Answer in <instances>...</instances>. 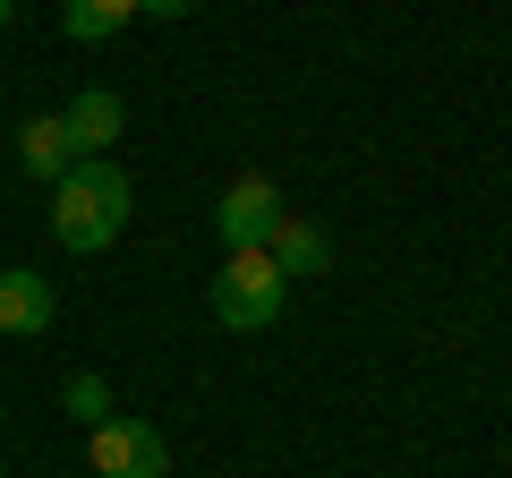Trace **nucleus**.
Segmentation results:
<instances>
[{
    "mask_svg": "<svg viewBox=\"0 0 512 478\" xmlns=\"http://www.w3.org/2000/svg\"><path fill=\"white\" fill-rule=\"evenodd\" d=\"M86 461H94V478H163L171 444L154 436V419H103V427H86Z\"/></svg>",
    "mask_w": 512,
    "mask_h": 478,
    "instance_id": "7ed1b4c3",
    "label": "nucleus"
},
{
    "mask_svg": "<svg viewBox=\"0 0 512 478\" xmlns=\"http://www.w3.org/2000/svg\"><path fill=\"white\" fill-rule=\"evenodd\" d=\"M52 325V282L35 274V265H9V274H0V333H43Z\"/></svg>",
    "mask_w": 512,
    "mask_h": 478,
    "instance_id": "423d86ee",
    "label": "nucleus"
},
{
    "mask_svg": "<svg viewBox=\"0 0 512 478\" xmlns=\"http://www.w3.org/2000/svg\"><path fill=\"white\" fill-rule=\"evenodd\" d=\"M265 257L282 265V282H299V274H325V265H333V248H325V231H316V222L282 214V231L265 239Z\"/></svg>",
    "mask_w": 512,
    "mask_h": 478,
    "instance_id": "0eeeda50",
    "label": "nucleus"
},
{
    "mask_svg": "<svg viewBox=\"0 0 512 478\" xmlns=\"http://www.w3.org/2000/svg\"><path fill=\"white\" fill-rule=\"evenodd\" d=\"M60 410H69L77 427H103L111 419V385L103 376H69V385H60Z\"/></svg>",
    "mask_w": 512,
    "mask_h": 478,
    "instance_id": "9d476101",
    "label": "nucleus"
},
{
    "mask_svg": "<svg viewBox=\"0 0 512 478\" xmlns=\"http://www.w3.org/2000/svg\"><path fill=\"white\" fill-rule=\"evenodd\" d=\"M137 18V0H60V35L69 43H111Z\"/></svg>",
    "mask_w": 512,
    "mask_h": 478,
    "instance_id": "1a4fd4ad",
    "label": "nucleus"
},
{
    "mask_svg": "<svg viewBox=\"0 0 512 478\" xmlns=\"http://www.w3.org/2000/svg\"><path fill=\"white\" fill-rule=\"evenodd\" d=\"M282 188L274 180H231L222 188V205H214V231H222V248H265V239L282 231Z\"/></svg>",
    "mask_w": 512,
    "mask_h": 478,
    "instance_id": "20e7f679",
    "label": "nucleus"
},
{
    "mask_svg": "<svg viewBox=\"0 0 512 478\" xmlns=\"http://www.w3.org/2000/svg\"><path fill=\"white\" fill-rule=\"evenodd\" d=\"M128 222V180L111 163H69L52 180V239L69 248V257H94V248H111Z\"/></svg>",
    "mask_w": 512,
    "mask_h": 478,
    "instance_id": "f257e3e1",
    "label": "nucleus"
},
{
    "mask_svg": "<svg viewBox=\"0 0 512 478\" xmlns=\"http://www.w3.org/2000/svg\"><path fill=\"white\" fill-rule=\"evenodd\" d=\"M69 163H77V154H69V129H60V111H52V120H26V129H18V171H26V180H60Z\"/></svg>",
    "mask_w": 512,
    "mask_h": 478,
    "instance_id": "6e6552de",
    "label": "nucleus"
},
{
    "mask_svg": "<svg viewBox=\"0 0 512 478\" xmlns=\"http://www.w3.org/2000/svg\"><path fill=\"white\" fill-rule=\"evenodd\" d=\"M0 26H9V0H0Z\"/></svg>",
    "mask_w": 512,
    "mask_h": 478,
    "instance_id": "f8f14e48",
    "label": "nucleus"
},
{
    "mask_svg": "<svg viewBox=\"0 0 512 478\" xmlns=\"http://www.w3.org/2000/svg\"><path fill=\"white\" fill-rule=\"evenodd\" d=\"M120 94L111 86H86V94H69V111H60V129H69V154L77 163H103L111 154V137H120Z\"/></svg>",
    "mask_w": 512,
    "mask_h": 478,
    "instance_id": "39448f33",
    "label": "nucleus"
},
{
    "mask_svg": "<svg viewBox=\"0 0 512 478\" xmlns=\"http://www.w3.org/2000/svg\"><path fill=\"white\" fill-rule=\"evenodd\" d=\"M137 9H146V18H188L197 0H137Z\"/></svg>",
    "mask_w": 512,
    "mask_h": 478,
    "instance_id": "9b49d317",
    "label": "nucleus"
},
{
    "mask_svg": "<svg viewBox=\"0 0 512 478\" xmlns=\"http://www.w3.org/2000/svg\"><path fill=\"white\" fill-rule=\"evenodd\" d=\"M282 299H291V282H282V265L265 257V248H222V274H214V316L231 333H265L282 316Z\"/></svg>",
    "mask_w": 512,
    "mask_h": 478,
    "instance_id": "f03ea898",
    "label": "nucleus"
}]
</instances>
